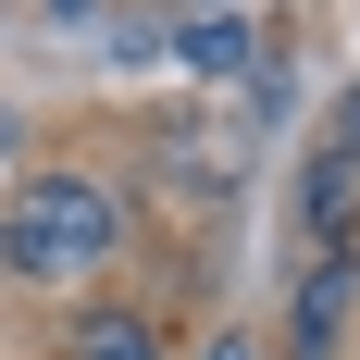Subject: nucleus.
<instances>
[{
	"label": "nucleus",
	"instance_id": "1a4fd4ad",
	"mask_svg": "<svg viewBox=\"0 0 360 360\" xmlns=\"http://www.w3.org/2000/svg\"><path fill=\"white\" fill-rule=\"evenodd\" d=\"M212 13H224V0H212Z\"/></svg>",
	"mask_w": 360,
	"mask_h": 360
},
{
	"label": "nucleus",
	"instance_id": "6e6552de",
	"mask_svg": "<svg viewBox=\"0 0 360 360\" xmlns=\"http://www.w3.org/2000/svg\"><path fill=\"white\" fill-rule=\"evenodd\" d=\"M50 13H87V0H50Z\"/></svg>",
	"mask_w": 360,
	"mask_h": 360
},
{
	"label": "nucleus",
	"instance_id": "f257e3e1",
	"mask_svg": "<svg viewBox=\"0 0 360 360\" xmlns=\"http://www.w3.org/2000/svg\"><path fill=\"white\" fill-rule=\"evenodd\" d=\"M112 249H124V212H112V186H87V174H37L25 199H13V274H37V286H75V274H100Z\"/></svg>",
	"mask_w": 360,
	"mask_h": 360
},
{
	"label": "nucleus",
	"instance_id": "7ed1b4c3",
	"mask_svg": "<svg viewBox=\"0 0 360 360\" xmlns=\"http://www.w3.org/2000/svg\"><path fill=\"white\" fill-rule=\"evenodd\" d=\"M63 360H162V335H149V311H87L63 335Z\"/></svg>",
	"mask_w": 360,
	"mask_h": 360
},
{
	"label": "nucleus",
	"instance_id": "39448f33",
	"mask_svg": "<svg viewBox=\"0 0 360 360\" xmlns=\"http://www.w3.org/2000/svg\"><path fill=\"white\" fill-rule=\"evenodd\" d=\"M186 63H199V75H236V63H249V25L199 13V25H186Z\"/></svg>",
	"mask_w": 360,
	"mask_h": 360
},
{
	"label": "nucleus",
	"instance_id": "423d86ee",
	"mask_svg": "<svg viewBox=\"0 0 360 360\" xmlns=\"http://www.w3.org/2000/svg\"><path fill=\"white\" fill-rule=\"evenodd\" d=\"M323 149H335V162H348V174H360V87H348V100H335V137H323Z\"/></svg>",
	"mask_w": 360,
	"mask_h": 360
},
{
	"label": "nucleus",
	"instance_id": "f03ea898",
	"mask_svg": "<svg viewBox=\"0 0 360 360\" xmlns=\"http://www.w3.org/2000/svg\"><path fill=\"white\" fill-rule=\"evenodd\" d=\"M348 298H360L348 249H335V261H311V274H298V323H286V360H335V335H348Z\"/></svg>",
	"mask_w": 360,
	"mask_h": 360
},
{
	"label": "nucleus",
	"instance_id": "20e7f679",
	"mask_svg": "<svg viewBox=\"0 0 360 360\" xmlns=\"http://www.w3.org/2000/svg\"><path fill=\"white\" fill-rule=\"evenodd\" d=\"M348 199H360V174L323 149V162H311V236H348Z\"/></svg>",
	"mask_w": 360,
	"mask_h": 360
},
{
	"label": "nucleus",
	"instance_id": "0eeeda50",
	"mask_svg": "<svg viewBox=\"0 0 360 360\" xmlns=\"http://www.w3.org/2000/svg\"><path fill=\"white\" fill-rule=\"evenodd\" d=\"M212 360H249V335H224V348H212Z\"/></svg>",
	"mask_w": 360,
	"mask_h": 360
}]
</instances>
